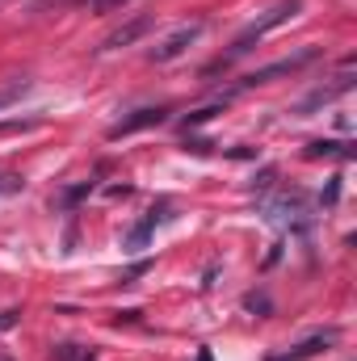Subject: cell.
Wrapping results in <instances>:
<instances>
[{"instance_id": "cell-5", "label": "cell", "mask_w": 357, "mask_h": 361, "mask_svg": "<svg viewBox=\"0 0 357 361\" xmlns=\"http://www.w3.org/2000/svg\"><path fill=\"white\" fill-rule=\"evenodd\" d=\"M160 122H169V109L164 105H147V109H135V114L118 118L109 126V139H122V135H135V130H147V126H160Z\"/></svg>"}, {"instance_id": "cell-10", "label": "cell", "mask_w": 357, "mask_h": 361, "mask_svg": "<svg viewBox=\"0 0 357 361\" xmlns=\"http://www.w3.org/2000/svg\"><path fill=\"white\" fill-rule=\"evenodd\" d=\"M30 92V80H8V85H0V109H8L13 101H21Z\"/></svg>"}, {"instance_id": "cell-9", "label": "cell", "mask_w": 357, "mask_h": 361, "mask_svg": "<svg viewBox=\"0 0 357 361\" xmlns=\"http://www.w3.org/2000/svg\"><path fill=\"white\" fill-rule=\"evenodd\" d=\"M353 160V143H337V139H315L307 143V160Z\"/></svg>"}, {"instance_id": "cell-13", "label": "cell", "mask_w": 357, "mask_h": 361, "mask_svg": "<svg viewBox=\"0 0 357 361\" xmlns=\"http://www.w3.org/2000/svg\"><path fill=\"white\" fill-rule=\"evenodd\" d=\"M273 177H277V169H265V173H261V180H253V185H257V189H269V185H273Z\"/></svg>"}, {"instance_id": "cell-2", "label": "cell", "mask_w": 357, "mask_h": 361, "mask_svg": "<svg viewBox=\"0 0 357 361\" xmlns=\"http://www.w3.org/2000/svg\"><path fill=\"white\" fill-rule=\"evenodd\" d=\"M202 30H206V21H185V25H177V30H169L147 55H152V63H173V59H181L198 38H202Z\"/></svg>"}, {"instance_id": "cell-14", "label": "cell", "mask_w": 357, "mask_h": 361, "mask_svg": "<svg viewBox=\"0 0 357 361\" xmlns=\"http://www.w3.org/2000/svg\"><path fill=\"white\" fill-rule=\"evenodd\" d=\"M13 324H17V311H4V315H0V332H4V328H13Z\"/></svg>"}, {"instance_id": "cell-4", "label": "cell", "mask_w": 357, "mask_h": 361, "mask_svg": "<svg viewBox=\"0 0 357 361\" xmlns=\"http://www.w3.org/2000/svg\"><path fill=\"white\" fill-rule=\"evenodd\" d=\"M265 214H269V223H277V227H307L311 223L303 193H282L273 206H265Z\"/></svg>"}, {"instance_id": "cell-8", "label": "cell", "mask_w": 357, "mask_h": 361, "mask_svg": "<svg viewBox=\"0 0 357 361\" xmlns=\"http://www.w3.org/2000/svg\"><path fill=\"white\" fill-rule=\"evenodd\" d=\"M332 336H337V332H315L311 341H303V345H294L290 353H277V357H269V361H311L324 345H332Z\"/></svg>"}, {"instance_id": "cell-15", "label": "cell", "mask_w": 357, "mask_h": 361, "mask_svg": "<svg viewBox=\"0 0 357 361\" xmlns=\"http://www.w3.org/2000/svg\"><path fill=\"white\" fill-rule=\"evenodd\" d=\"M92 8H118V4H126V0H89Z\"/></svg>"}, {"instance_id": "cell-6", "label": "cell", "mask_w": 357, "mask_h": 361, "mask_svg": "<svg viewBox=\"0 0 357 361\" xmlns=\"http://www.w3.org/2000/svg\"><path fill=\"white\" fill-rule=\"evenodd\" d=\"M152 25H156V17H147V13H143V17H135L131 25H122V30H114V34H109V38L101 42V51H122V47H131V42H139V38H143V34H147Z\"/></svg>"}, {"instance_id": "cell-11", "label": "cell", "mask_w": 357, "mask_h": 361, "mask_svg": "<svg viewBox=\"0 0 357 361\" xmlns=\"http://www.w3.org/2000/svg\"><path fill=\"white\" fill-rule=\"evenodd\" d=\"M219 109H223V105H206V109H198V114H189V118H185V130H189V126H202V122H210V118H214Z\"/></svg>"}, {"instance_id": "cell-1", "label": "cell", "mask_w": 357, "mask_h": 361, "mask_svg": "<svg viewBox=\"0 0 357 361\" xmlns=\"http://www.w3.org/2000/svg\"><path fill=\"white\" fill-rule=\"evenodd\" d=\"M298 8H303V0H277L273 8H265V13H261L257 21H248V25L240 30V38L231 42V51H227L223 59H214V63H210V72H223V68H231V63H236L240 55H248V51H253V47L261 42V38H265L269 30H277V25H286V21H290V17L298 13Z\"/></svg>"}, {"instance_id": "cell-7", "label": "cell", "mask_w": 357, "mask_h": 361, "mask_svg": "<svg viewBox=\"0 0 357 361\" xmlns=\"http://www.w3.org/2000/svg\"><path fill=\"white\" fill-rule=\"evenodd\" d=\"M349 89H353V72H341V76H337V85H328V89L311 92V97L298 105V114H311V109H320V105H332L337 97H345Z\"/></svg>"}, {"instance_id": "cell-12", "label": "cell", "mask_w": 357, "mask_h": 361, "mask_svg": "<svg viewBox=\"0 0 357 361\" xmlns=\"http://www.w3.org/2000/svg\"><path fill=\"white\" fill-rule=\"evenodd\" d=\"M244 307H248V311H265V315H269V298H257V294H248V298H244Z\"/></svg>"}, {"instance_id": "cell-3", "label": "cell", "mask_w": 357, "mask_h": 361, "mask_svg": "<svg viewBox=\"0 0 357 361\" xmlns=\"http://www.w3.org/2000/svg\"><path fill=\"white\" fill-rule=\"evenodd\" d=\"M315 55H320L315 47H303V51H294V55H286V59H277V63H269V68H257V72H248V76L240 80V89H257V85H269L273 76H290V72L307 68Z\"/></svg>"}, {"instance_id": "cell-16", "label": "cell", "mask_w": 357, "mask_h": 361, "mask_svg": "<svg viewBox=\"0 0 357 361\" xmlns=\"http://www.w3.org/2000/svg\"><path fill=\"white\" fill-rule=\"evenodd\" d=\"M198 361H214V357H210V349H202V353H198Z\"/></svg>"}]
</instances>
